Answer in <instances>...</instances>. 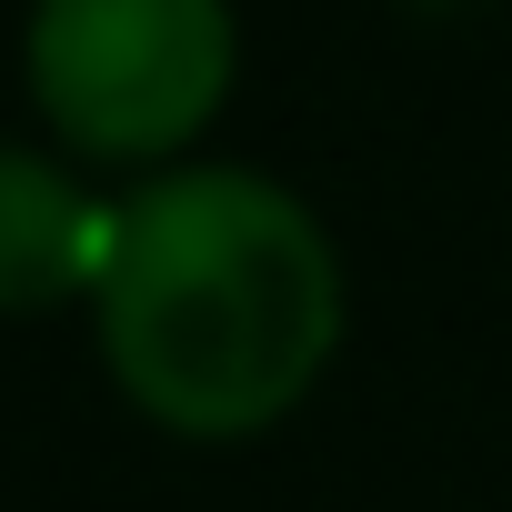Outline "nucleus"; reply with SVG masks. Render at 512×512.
I'll list each match as a JSON object with an SVG mask.
<instances>
[{
    "instance_id": "nucleus-1",
    "label": "nucleus",
    "mask_w": 512,
    "mask_h": 512,
    "mask_svg": "<svg viewBox=\"0 0 512 512\" xmlns=\"http://www.w3.org/2000/svg\"><path fill=\"white\" fill-rule=\"evenodd\" d=\"M111 392L171 442H262L342 362L352 272L332 221L251 161H171L121 181L91 282Z\"/></svg>"
},
{
    "instance_id": "nucleus-2",
    "label": "nucleus",
    "mask_w": 512,
    "mask_h": 512,
    "mask_svg": "<svg viewBox=\"0 0 512 512\" xmlns=\"http://www.w3.org/2000/svg\"><path fill=\"white\" fill-rule=\"evenodd\" d=\"M21 91L41 141L91 161L101 181L171 171L241 91V11L231 0H31Z\"/></svg>"
},
{
    "instance_id": "nucleus-3",
    "label": "nucleus",
    "mask_w": 512,
    "mask_h": 512,
    "mask_svg": "<svg viewBox=\"0 0 512 512\" xmlns=\"http://www.w3.org/2000/svg\"><path fill=\"white\" fill-rule=\"evenodd\" d=\"M121 191H101L91 161L61 141H0V322L81 312L101 282Z\"/></svg>"
}]
</instances>
